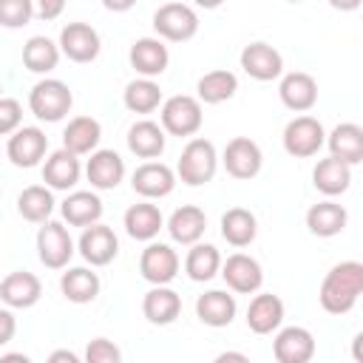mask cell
I'll return each mask as SVG.
<instances>
[{
  "label": "cell",
  "instance_id": "obj_38",
  "mask_svg": "<svg viewBox=\"0 0 363 363\" xmlns=\"http://www.w3.org/2000/svg\"><path fill=\"white\" fill-rule=\"evenodd\" d=\"M23 65L31 74H48L60 65V45L51 43L48 37L37 34L23 45Z\"/></svg>",
  "mask_w": 363,
  "mask_h": 363
},
{
  "label": "cell",
  "instance_id": "obj_16",
  "mask_svg": "<svg viewBox=\"0 0 363 363\" xmlns=\"http://www.w3.org/2000/svg\"><path fill=\"white\" fill-rule=\"evenodd\" d=\"M130 184L142 199H164L176 187V173L164 162H145L133 170Z\"/></svg>",
  "mask_w": 363,
  "mask_h": 363
},
{
  "label": "cell",
  "instance_id": "obj_11",
  "mask_svg": "<svg viewBox=\"0 0 363 363\" xmlns=\"http://www.w3.org/2000/svg\"><path fill=\"white\" fill-rule=\"evenodd\" d=\"M99 34L88 23H68L60 31V54H65L71 62H94L99 57Z\"/></svg>",
  "mask_w": 363,
  "mask_h": 363
},
{
  "label": "cell",
  "instance_id": "obj_1",
  "mask_svg": "<svg viewBox=\"0 0 363 363\" xmlns=\"http://www.w3.org/2000/svg\"><path fill=\"white\" fill-rule=\"evenodd\" d=\"M360 289H363V264L360 261H340L323 275L318 301H320L323 312L346 315L354 309Z\"/></svg>",
  "mask_w": 363,
  "mask_h": 363
},
{
  "label": "cell",
  "instance_id": "obj_35",
  "mask_svg": "<svg viewBox=\"0 0 363 363\" xmlns=\"http://www.w3.org/2000/svg\"><path fill=\"white\" fill-rule=\"evenodd\" d=\"M99 275L88 267H71L60 278V289L71 303H91L99 295Z\"/></svg>",
  "mask_w": 363,
  "mask_h": 363
},
{
  "label": "cell",
  "instance_id": "obj_40",
  "mask_svg": "<svg viewBox=\"0 0 363 363\" xmlns=\"http://www.w3.org/2000/svg\"><path fill=\"white\" fill-rule=\"evenodd\" d=\"M34 17L31 0H0V26L6 28H23Z\"/></svg>",
  "mask_w": 363,
  "mask_h": 363
},
{
  "label": "cell",
  "instance_id": "obj_15",
  "mask_svg": "<svg viewBox=\"0 0 363 363\" xmlns=\"http://www.w3.org/2000/svg\"><path fill=\"white\" fill-rule=\"evenodd\" d=\"M278 96L281 102L295 111V113H306L315 108L318 102V82L312 74L306 71H289L281 77V85H278Z\"/></svg>",
  "mask_w": 363,
  "mask_h": 363
},
{
  "label": "cell",
  "instance_id": "obj_47",
  "mask_svg": "<svg viewBox=\"0 0 363 363\" xmlns=\"http://www.w3.org/2000/svg\"><path fill=\"white\" fill-rule=\"evenodd\" d=\"M48 360H51V363H60V360H68V363H79V357H77L74 352H68V349H60V352H54Z\"/></svg>",
  "mask_w": 363,
  "mask_h": 363
},
{
  "label": "cell",
  "instance_id": "obj_32",
  "mask_svg": "<svg viewBox=\"0 0 363 363\" xmlns=\"http://www.w3.org/2000/svg\"><path fill=\"white\" fill-rule=\"evenodd\" d=\"M164 142L167 139H164L162 125H156L150 119H139L128 130V147L139 159H156V156H162L164 153Z\"/></svg>",
  "mask_w": 363,
  "mask_h": 363
},
{
  "label": "cell",
  "instance_id": "obj_42",
  "mask_svg": "<svg viewBox=\"0 0 363 363\" xmlns=\"http://www.w3.org/2000/svg\"><path fill=\"white\" fill-rule=\"evenodd\" d=\"M23 122V105L11 96H0V136H9Z\"/></svg>",
  "mask_w": 363,
  "mask_h": 363
},
{
  "label": "cell",
  "instance_id": "obj_20",
  "mask_svg": "<svg viewBox=\"0 0 363 363\" xmlns=\"http://www.w3.org/2000/svg\"><path fill=\"white\" fill-rule=\"evenodd\" d=\"M142 315L153 323V326H167L182 315V298L176 289H170L167 284H153L150 292H145L142 298Z\"/></svg>",
  "mask_w": 363,
  "mask_h": 363
},
{
  "label": "cell",
  "instance_id": "obj_10",
  "mask_svg": "<svg viewBox=\"0 0 363 363\" xmlns=\"http://www.w3.org/2000/svg\"><path fill=\"white\" fill-rule=\"evenodd\" d=\"M179 267L182 261L176 250L162 241H150L139 255V272L147 284H170L179 275Z\"/></svg>",
  "mask_w": 363,
  "mask_h": 363
},
{
  "label": "cell",
  "instance_id": "obj_39",
  "mask_svg": "<svg viewBox=\"0 0 363 363\" xmlns=\"http://www.w3.org/2000/svg\"><path fill=\"white\" fill-rule=\"evenodd\" d=\"M122 102H125V108L133 111V113H153V111L162 105V88H159L150 77L133 79V82L125 85Z\"/></svg>",
  "mask_w": 363,
  "mask_h": 363
},
{
  "label": "cell",
  "instance_id": "obj_18",
  "mask_svg": "<svg viewBox=\"0 0 363 363\" xmlns=\"http://www.w3.org/2000/svg\"><path fill=\"white\" fill-rule=\"evenodd\" d=\"M278 363H306L315 354V337L303 326H284L272 343Z\"/></svg>",
  "mask_w": 363,
  "mask_h": 363
},
{
  "label": "cell",
  "instance_id": "obj_24",
  "mask_svg": "<svg viewBox=\"0 0 363 363\" xmlns=\"http://www.w3.org/2000/svg\"><path fill=\"white\" fill-rule=\"evenodd\" d=\"M323 145H329V156L346 162L349 167H354V164L363 162V128L354 125V122H340L326 136Z\"/></svg>",
  "mask_w": 363,
  "mask_h": 363
},
{
  "label": "cell",
  "instance_id": "obj_23",
  "mask_svg": "<svg viewBox=\"0 0 363 363\" xmlns=\"http://www.w3.org/2000/svg\"><path fill=\"white\" fill-rule=\"evenodd\" d=\"M284 323V301L272 292H261L247 306V326L255 335H269Z\"/></svg>",
  "mask_w": 363,
  "mask_h": 363
},
{
  "label": "cell",
  "instance_id": "obj_41",
  "mask_svg": "<svg viewBox=\"0 0 363 363\" xmlns=\"http://www.w3.org/2000/svg\"><path fill=\"white\" fill-rule=\"evenodd\" d=\"M85 360L88 363H119L122 360V352L108 337H94L88 343V349H85Z\"/></svg>",
  "mask_w": 363,
  "mask_h": 363
},
{
  "label": "cell",
  "instance_id": "obj_9",
  "mask_svg": "<svg viewBox=\"0 0 363 363\" xmlns=\"http://www.w3.org/2000/svg\"><path fill=\"white\" fill-rule=\"evenodd\" d=\"M77 247H79V255L91 267H108L119 252V238L108 224L94 221V224L82 227V235H79Z\"/></svg>",
  "mask_w": 363,
  "mask_h": 363
},
{
  "label": "cell",
  "instance_id": "obj_44",
  "mask_svg": "<svg viewBox=\"0 0 363 363\" xmlns=\"http://www.w3.org/2000/svg\"><path fill=\"white\" fill-rule=\"evenodd\" d=\"M17 332V320L9 309H0V346H6Z\"/></svg>",
  "mask_w": 363,
  "mask_h": 363
},
{
  "label": "cell",
  "instance_id": "obj_37",
  "mask_svg": "<svg viewBox=\"0 0 363 363\" xmlns=\"http://www.w3.org/2000/svg\"><path fill=\"white\" fill-rule=\"evenodd\" d=\"M17 213L31 221V224H43L51 218L54 213V196H51V187H43V184H28L20 196H17Z\"/></svg>",
  "mask_w": 363,
  "mask_h": 363
},
{
  "label": "cell",
  "instance_id": "obj_29",
  "mask_svg": "<svg viewBox=\"0 0 363 363\" xmlns=\"http://www.w3.org/2000/svg\"><path fill=\"white\" fill-rule=\"evenodd\" d=\"M312 184H315L318 193H323V196H329V199H332V196H340V193H346L349 184H352V167H349L346 162L335 159V156L320 159V162L315 164V170H312Z\"/></svg>",
  "mask_w": 363,
  "mask_h": 363
},
{
  "label": "cell",
  "instance_id": "obj_28",
  "mask_svg": "<svg viewBox=\"0 0 363 363\" xmlns=\"http://www.w3.org/2000/svg\"><path fill=\"white\" fill-rule=\"evenodd\" d=\"M99 139H102V125L94 116H74L62 130V147H68L77 156L94 153Z\"/></svg>",
  "mask_w": 363,
  "mask_h": 363
},
{
  "label": "cell",
  "instance_id": "obj_2",
  "mask_svg": "<svg viewBox=\"0 0 363 363\" xmlns=\"http://www.w3.org/2000/svg\"><path fill=\"white\" fill-rule=\"evenodd\" d=\"M218 170V153H216V145L204 136H196L184 145L182 156H179V164H176V176L187 184V187H201L207 182H213Z\"/></svg>",
  "mask_w": 363,
  "mask_h": 363
},
{
  "label": "cell",
  "instance_id": "obj_31",
  "mask_svg": "<svg viewBox=\"0 0 363 363\" xmlns=\"http://www.w3.org/2000/svg\"><path fill=\"white\" fill-rule=\"evenodd\" d=\"M60 213L71 227H88L102 218V199L91 190H74L65 196Z\"/></svg>",
  "mask_w": 363,
  "mask_h": 363
},
{
  "label": "cell",
  "instance_id": "obj_22",
  "mask_svg": "<svg viewBox=\"0 0 363 363\" xmlns=\"http://www.w3.org/2000/svg\"><path fill=\"white\" fill-rule=\"evenodd\" d=\"M85 176L94 190H113L125 179V162L116 150H94L85 164Z\"/></svg>",
  "mask_w": 363,
  "mask_h": 363
},
{
  "label": "cell",
  "instance_id": "obj_36",
  "mask_svg": "<svg viewBox=\"0 0 363 363\" xmlns=\"http://www.w3.org/2000/svg\"><path fill=\"white\" fill-rule=\"evenodd\" d=\"M221 269V252L213 247V244H190L187 250V258H184V272L190 281L196 284H204V281H213Z\"/></svg>",
  "mask_w": 363,
  "mask_h": 363
},
{
  "label": "cell",
  "instance_id": "obj_48",
  "mask_svg": "<svg viewBox=\"0 0 363 363\" xmlns=\"http://www.w3.org/2000/svg\"><path fill=\"white\" fill-rule=\"evenodd\" d=\"M216 360H218V363H221V360H241V363H247L250 357H247L244 352H221V354H218Z\"/></svg>",
  "mask_w": 363,
  "mask_h": 363
},
{
  "label": "cell",
  "instance_id": "obj_21",
  "mask_svg": "<svg viewBox=\"0 0 363 363\" xmlns=\"http://www.w3.org/2000/svg\"><path fill=\"white\" fill-rule=\"evenodd\" d=\"M82 176V164L77 159V153H71L68 147L54 150L45 164H43V182L51 190H71Z\"/></svg>",
  "mask_w": 363,
  "mask_h": 363
},
{
  "label": "cell",
  "instance_id": "obj_43",
  "mask_svg": "<svg viewBox=\"0 0 363 363\" xmlns=\"http://www.w3.org/2000/svg\"><path fill=\"white\" fill-rule=\"evenodd\" d=\"M31 9H34V17L40 20H57L65 9V0H31Z\"/></svg>",
  "mask_w": 363,
  "mask_h": 363
},
{
  "label": "cell",
  "instance_id": "obj_45",
  "mask_svg": "<svg viewBox=\"0 0 363 363\" xmlns=\"http://www.w3.org/2000/svg\"><path fill=\"white\" fill-rule=\"evenodd\" d=\"M102 6L108 9V11H128V9H133L136 6V0H102Z\"/></svg>",
  "mask_w": 363,
  "mask_h": 363
},
{
  "label": "cell",
  "instance_id": "obj_27",
  "mask_svg": "<svg viewBox=\"0 0 363 363\" xmlns=\"http://www.w3.org/2000/svg\"><path fill=\"white\" fill-rule=\"evenodd\" d=\"M346 221H349V213L337 201H318L306 210V227L318 238H332V235L343 233Z\"/></svg>",
  "mask_w": 363,
  "mask_h": 363
},
{
  "label": "cell",
  "instance_id": "obj_34",
  "mask_svg": "<svg viewBox=\"0 0 363 363\" xmlns=\"http://www.w3.org/2000/svg\"><path fill=\"white\" fill-rule=\"evenodd\" d=\"M221 235L227 244L233 247H250L258 235V221L255 216L247 210V207H230L224 216H221Z\"/></svg>",
  "mask_w": 363,
  "mask_h": 363
},
{
  "label": "cell",
  "instance_id": "obj_12",
  "mask_svg": "<svg viewBox=\"0 0 363 363\" xmlns=\"http://www.w3.org/2000/svg\"><path fill=\"white\" fill-rule=\"evenodd\" d=\"M221 278L224 284L238 292V295H252L261 289L264 284V269L261 264L252 258V255H244V252H233L227 261H221Z\"/></svg>",
  "mask_w": 363,
  "mask_h": 363
},
{
  "label": "cell",
  "instance_id": "obj_6",
  "mask_svg": "<svg viewBox=\"0 0 363 363\" xmlns=\"http://www.w3.org/2000/svg\"><path fill=\"white\" fill-rule=\"evenodd\" d=\"M284 150L295 159H309V156H318V150L323 147L326 142V130L323 125L315 119V116H295L292 122H286L284 128Z\"/></svg>",
  "mask_w": 363,
  "mask_h": 363
},
{
  "label": "cell",
  "instance_id": "obj_26",
  "mask_svg": "<svg viewBox=\"0 0 363 363\" xmlns=\"http://www.w3.org/2000/svg\"><path fill=\"white\" fill-rule=\"evenodd\" d=\"M204 230H207V216H204V210L196 207V204H184V207L173 210V216L167 218V233H170V238H173L176 244H184V247L201 241Z\"/></svg>",
  "mask_w": 363,
  "mask_h": 363
},
{
  "label": "cell",
  "instance_id": "obj_30",
  "mask_svg": "<svg viewBox=\"0 0 363 363\" xmlns=\"http://www.w3.org/2000/svg\"><path fill=\"white\" fill-rule=\"evenodd\" d=\"M162 227H164V218H162L159 207L150 204V199L139 201V204H130L125 210V230L136 241H153Z\"/></svg>",
  "mask_w": 363,
  "mask_h": 363
},
{
  "label": "cell",
  "instance_id": "obj_49",
  "mask_svg": "<svg viewBox=\"0 0 363 363\" xmlns=\"http://www.w3.org/2000/svg\"><path fill=\"white\" fill-rule=\"evenodd\" d=\"M196 6H201V9H218L224 0H193Z\"/></svg>",
  "mask_w": 363,
  "mask_h": 363
},
{
  "label": "cell",
  "instance_id": "obj_5",
  "mask_svg": "<svg viewBox=\"0 0 363 363\" xmlns=\"http://www.w3.org/2000/svg\"><path fill=\"white\" fill-rule=\"evenodd\" d=\"M153 28H156L159 40L187 43L199 31V14L184 3H164L153 14Z\"/></svg>",
  "mask_w": 363,
  "mask_h": 363
},
{
  "label": "cell",
  "instance_id": "obj_3",
  "mask_svg": "<svg viewBox=\"0 0 363 363\" xmlns=\"http://www.w3.org/2000/svg\"><path fill=\"white\" fill-rule=\"evenodd\" d=\"M74 105V94L62 79H40L28 91V108L40 122H60Z\"/></svg>",
  "mask_w": 363,
  "mask_h": 363
},
{
  "label": "cell",
  "instance_id": "obj_19",
  "mask_svg": "<svg viewBox=\"0 0 363 363\" xmlns=\"http://www.w3.org/2000/svg\"><path fill=\"white\" fill-rule=\"evenodd\" d=\"M128 60H130V65H133L136 74L153 79V77L164 74V68H167V62H170V51H167V45H164L159 37H139V40L130 45Z\"/></svg>",
  "mask_w": 363,
  "mask_h": 363
},
{
  "label": "cell",
  "instance_id": "obj_8",
  "mask_svg": "<svg viewBox=\"0 0 363 363\" xmlns=\"http://www.w3.org/2000/svg\"><path fill=\"white\" fill-rule=\"evenodd\" d=\"M221 162H224V170H227L233 179L247 182V179H255V176L261 173L264 153H261V147H258L250 136H235V139L227 142Z\"/></svg>",
  "mask_w": 363,
  "mask_h": 363
},
{
  "label": "cell",
  "instance_id": "obj_46",
  "mask_svg": "<svg viewBox=\"0 0 363 363\" xmlns=\"http://www.w3.org/2000/svg\"><path fill=\"white\" fill-rule=\"evenodd\" d=\"M360 3L363 0H329V6L337 11H354V9H360Z\"/></svg>",
  "mask_w": 363,
  "mask_h": 363
},
{
  "label": "cell",
  "instance_id": "obj_14",
  "mask_svg": "<svg viewBox=\"0 0 363 363\" xmlns=\"http://www.w3.org/2000/svg\"><path fill=\"white\" fill-rule=\"evenodd\" d=\"M238 60H241V68L252 79H258V82H272V79H278L284 74V57L269 43H250V45H244Z\"/></svg>",
  "mask_w": 363,
  "mask_h": 363
},
{
  "label": "cell",
  "instance_id": "obj_7",
  "mask_svg": "<svg viewBox=\"0 0 363 363\" xmlns=\"http://www.w3.org/2000/svg\"><path fill=\"white\" fill-rule=\"evenodd\" d=\"M37 255L48 269H65L74 258V238L60 221H43L37 230Z\"/></svg>",
  "mask_w": 363,
  "mask_h": 363
},
{
  "label": "cell",
  "instance_id": "obj_4",
  "mask_svg": "<svg viewBox=\"0 0 363 363\" xmlns=\"http://www.w3.org/2000/svg\"><path fill=\"white\" fill-rule=\"evenodd\" d=\"M201 122H204V113H201V102L196 96L176 94L162 102V130H167L170 136H179V139L196 136Z\"/></svg>",
  "mask_w": 363,
  "mask_h": 363
},
{
  "label": "cell",
  "instance_id": "obj_25",
  "mask_svg": "<svg viewBox=\"0 0 363 363\" xmlns=\"http://www.w3.org/2000/svg\"><path fill=\"white\" fill-rule=\"evenodd\" d=\"M235 298L224 289H210L204 295L196 298V315L204 326H213V329H221V326H230L233 318H235Z\"/></svg>",
  "mask_w": 363,
  "mask_h": 363
},
{
  "label": "cell",
  "instance_id": "obj_17",
  "mask_svg": "<svg viewBox=\"0 0 363 363\" xmlns=\"http://www.w3.org/2000/svg\"><path fill=\"white\" fill-rule=\"evenodd\" d=\"M43 295V284L34 272L17 269L0 281V301L11 309H31Z\"/></svg>",
  "mask_w": 363,
  "mask_h": 363
},
{
  "label": "cell",
  "instance_id": "obj_13",
  "mask_svg": "<svg viewBox=\"0 0 363 363\" xmlns=\"http://www.w3.org/2000/svg\"><path fill=\"white\" fill-rule=\"evenodd\" d=\"M48 150V136L40 128H17L14 133H9V145L6 153L11 159L14 167H37L43 162Z\"/></svg>",
  "mask_w": 363,
  "mask_h": 363
},
{
  "label": "cell",
  "instance_id": "obj_33",
  "mask_svg": "<svg viewBox=\"0 0 363 363\" xmlns=\"http://www.w3.org/2000/svg\"><path fill=\"white\" fill-rule=\"evenodd\" d=\"M196 91H199V102L204 105H221L227 99L235 96L238 91V77L227 68H216V71H207L199 82H196Z\"/></svg>",
  "mask_w": 363,
  "mask_h": 363
},
{
  "label": "cell",
  "instance_id": "obj_50",
  "mask_svg": "<svg viewBox=\"0 0 363 363\" xmlns=\"http://www.w3.org/2000/svg\"><path fill=\"white\" fill-rule=\"evenodd\" d=\"M289 3H301V0H289Z\"/></svg>",
  "mask_w": 363,
  "mask_h": 363
}]
</instances>
